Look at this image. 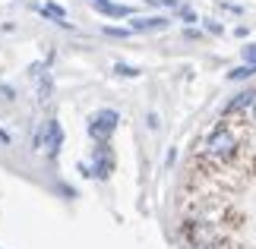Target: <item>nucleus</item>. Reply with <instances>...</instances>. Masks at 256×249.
Segmentation results:
<instances>
[{
    "instance_id": "nucleus-1",
    "label": "nucleus",
    "mask_w": 256,
    "mask_h": 249,
    "mask_svg": "<svg viewBox=\"0 0 256 249\" xmlns=\"http://www.w3.org/2000/svg\"><path fill=\"white\" fill-rule=\"evenodd\" d=\"M240 152H244L240 129H234L231 123H218L209 136L202 139V145H200V155H202L209 164H215V167L231 164Z\"/></svg>"
},
{
    "instance_id": "nucleus-2",
    "label": "nucleus",
    "mask_w": 256,
    "mask_h": 249,
    "mask_svg": "<svg viewBox=\"0 0 256 249\" xmlns=\"http://www.w3.org/2000/svg\"><path fill=\"white\" fill-rule=\"evenodd\" d=\"M32 145H35V152H42L44 158H57V152H60V145H64V126L57 120H44L35 129Z\"/></svg>"
},
{
    "instance_id": "nucleus-3",
    "label": "nucleus",
    "mask_w": 256,
    "mask_h": 249,
    "mask_svg": "<svg viewBox=\"0 0 256 249\" xmlns=\"http://www.w3.org/2000/svg\"><path fill=\"white\" fill-rule=\"evenodd\" d=\"M117 123H120V114L117 111H95L92 120H88V136L95 139V142H108L111 139V133L117 129Z\"/></svg>"
},
{
    "instance_id": "nucleus-4",
    "label": "nucleus",
    "mask_w": 256,
    "mask_h": 249,
    "mask_svg": "<svg viewBox=\"0 0 256 249\" xmlns=\"http://www.w3.org/2000/svg\"><path fill=\"white\" fill-rule=\"evenodd\" d=\"M111 167H114L111 145H108V142H98L95 152H92V177H98V180H108V177H111Z\"/></svg>"
},
{
    "instance_id": "nucleus-5",
    "label": "nucleus",
    "mask_w": 256,
    "mask_h": 249,
    "mask_svg": "<svg viewBox=\"0 0 256 249\" xmlns=\"http://www.w3.org/2000/svg\"><path fill=\"white\" fill-rule=\"evenodd\" d=\"M162 28H168V19H164V16L133 19V22H130V32H162Z\"/></svg>"
},
{
    "instance_id": "nucleus-6",
    "label": "nucleus",
    "mask_w": 256,
    "mask_h": 249,
    "mask_svg": "<svg viewBox=\"0 0 256 249\" xmlns=\"http://www.w3.org/2000/svg\"><path fill=\"white\" fill-rule=\"evenodd\" d=\"M256 101V92H253V88H250V92H240V95H234V101L228 104V107H224V114H240V111H247V107Z\"/></svg>"
},
{
    "instance_id": "nucleus-7",
    "label": "nucleus",
    "mask_w": 256,
    "mask_h": 249,
    "mask_svg": "<svg viewBox=\"0 0 256 249\" xmlns=\"http://www.w3.org/2000/svg\"><path fill=\"white\" fill-rule=\"evenodd\" d=\"M48 19H54L57 25H64V28H70V22H66V13H64V6H57V3H44V6H38Z\"/></svg>"
},
{
    "instance_id": "nucleus-8",
    "label": "nucleus",
    "mask_w": 256,
    "mask_h": 249,
    "mask_svg": "<svg viewBox=\"0 0 256 249\" xmlns=\"http://www.w3.org/2000/svg\"><path fill=\"white\" fill-rule=\"evenodd\" d=\"M98 13H104V16H130V6H124V3H111V0H102V3H95Z\"/></svg>"
},
{
    "instance_id": "nucleus-9",
    "label": "nucleus",
    "mask_w": 256,
    "mask_h": 249,
    "mask_svg": "<svg viewBox=\"0 0 256 249\" xmlns=\"http://www.w3.org/2000/svg\"><path fill=\"white\" fill-rule=\"evenodd\" d=\"M117 73H120V76H136L140 69H136V66H126V63H117Z\"/></svg>"
},
{
    "instance_id": "nucleus-10",
    "label": "nucleus",
    "mask_w": 256,
    "mask_h": 249,
    "mask_svg": "<svg viewBox=\"0 0 256 249\" xmlns=\"http://www.w3.org/2000/svg\"><path fill=\"white\" fill-rule=\"evenodd\" d=\"M244 57H247L250 63H256V44H247V47H244Z\"/></svg>"
},
{
    "instance_id": "nucleus-11",
    "label": "nucleus",
    "mask_w": 256,
    "mask_h": 249,
    "mask_svg": "<svg viewBox=\"0 0 256 249\" xmlns=\"http://www.w3.org/2000/svg\"><path fill=\"white\" fill-rule=\"evenodd\" d=\"M146 3H155V6H158V3H162V6H177V0H146Z\"/></svg>"
},
{
    "instance_id": "nucleus-12",
    "label": "nucleus",
    "mask_w": 256,
    "mask_h": 249,
    "mask_svg": "<svg viewBox=\"0 0 256 249\" xmlns=\"http://www.w3.org/2000/svg\"><path fill=\"white\" fill-rule=\"evenodd\" d=\"M250 123H253V129H256V101L250 104Z\"/></svg>"
},
{
    "instance_id": "nucleus-13",
    "label": "nucleus",
    "mask_w": 256,
    "mask_h": 249,
    "mask_svg": "<svg viewBox=\"0 0 256 249\" xmlns=\"http://www.w3.org/2000/svg\"><path fill=\"white\" fill-rule=\"evenodd\" d=\"M0 142H10V133H4V129H0Z\"/></svg>"
},
{
    "instance_id": "nucleus-14",
    "label": "nucleus",
    "mask_w": 256,
    "mask_h": 249,
    "mask_svg": "<svg viewBox=\"0 0 256 249\" xmlns=\"http://www.w3.org/2000/svg\"><path fill=\"white\" fill-rule=\"evenodd\" d=\"M95 3H102V0H95Z\"/></svg>"
}]
</instances>
